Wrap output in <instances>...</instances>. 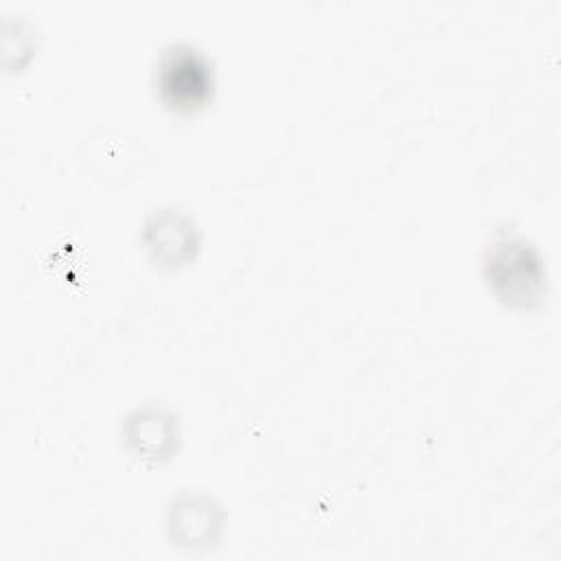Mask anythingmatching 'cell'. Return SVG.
I'll return each instance as SVG.
<instances>
[{
  "label": "cell",
  "mask_w": 561,
  "mask_h": 561,
  "mask_svg": "<svg viewBox=\"0 0 561 561\" xmlns=\"http://www.w3.org/2000/svg\"><path fill=\"white\" fill-rule=\"evenodd\" d=\"M158 90L173 110H195L210 92V68L191 48L175 46L158 64Z\"/></svg>",
  "instance_id": "6da1fadb"
}]
</instances>
